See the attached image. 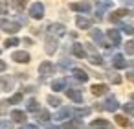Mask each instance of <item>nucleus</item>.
<instances>
[{
    "instance_id": "obj_40",
    "label": "nucleus",
    "mask_w": 134,
    "mask_h": 129,
    "mask_svg": "<svg viewBox=\"0 0 134 129\" xmlns=\"http://www.w3.org/2000/svg\"><path fill=\"white\" fill-rule=\"evenodd\" d=\"M6 68H8V66H6V63H4V61H2V59H0V72H4V70H6Z\"/></svg>"
},
{
    "instance_id": "obj_1",
    "label": "nucleus",
    "mask_w": 134,
    "mask_h": 129,
    "mask_svg": "<svg viewBox=\"0 0 134 129\" xmlns=\"http://www.w3.org/2000/svg\"><path fill=\"white\" fill-rule=\"evenodd\" d=\"M0 30L6 32V33H17V32L20 30V24L15 22V20H8V19H4V20H0Z\"/></svg>"
},
{
    "instance_id": "obj_28",
    "label": "nucleus",
    "mask_w": 134,
    "mask_h": 129,
    "mask_svg": "<svg viewBox=\"0 0 134 129\" xmlns=\"http://www.w3.org/2000/svg\"><path fill=\"white\" fill-rule=\"evenodd\" d=\"M116 122L121 125V127H127L130 122H129V118H125V116H121V114H116Z\"/></svg>"
},
{
    "instance_id": "obj_6",
    "label": "nucleus",
    "mask_w": 134,
    "mask_h": 129,
    "mask_svg": "<svg viewBox=\"0 0 134 129\" xmlns=\"http://www.w3.org/2000/svg\"><path fill=\"white\" fill-rule=\"evenodd\" d=\"M90 8H92V6H90L88 2H74V4H70V9L79 11V13H88Z\"/></svg>"
},
{
    "instance_id": "obj_37",
    "label": "nucleus",
    "mask_w": 134,
    "mask_h": 129,
    "mask_svg": "<svg viewBox=\"0 0 134 129\" xmlns=\"http://www.w3.org/2000/svg\"><path fill=\"white\" fill-rule=\"evenodd\" d=\"M20 100H22V94L19 92V94H13V96L9 98V103H19Z\"/></svg>"
},
{
    "instance_id": "obj_12",
    "label": "nucleus",
    "mask_w": 134,
    "mask_h": 129,
    "mask_svg": "<svg viewBox=\"0 0 134 129\" xmlns=\"http://www.w3.org/2000/svg\"><path fill=\"white\" fill-rule=\"evenodd\" d=\"M90 127H92V129H114L112 123H108L107 120H94V122L90 123Z\"/></svg>"
},
{
    "instance_id": "obj_26",
    "label": "nucleus",
    "mask_w": 134,
    "mask_h": 129,
    "mask_svg": "<svg viewBox=\"0 0 134 129\" xmlns=\"http://www.w3.org/2000/svg\"><path fill=\"white\" fill-rule=\"evenodd\" d=\"M50 112L48 111H39V114H37V120L39 122H50Z\"/></svg>"
},
{
    "instance_id": "obj_33",
    "label": "nucleus",
    "mask_w": 134,
    "mask_h": 129,
    "mask_svg": "<svg viewBox=\"0 0 134 129\" xmlns=\"http://www.w3.org/2000/svg\"><path fill=\"white\" fill-rule=\"evenodd\" d=\"M123 109H125V112H127V114L134 116V103H132V101H130V103H125V105H123Z\"/></svg>"
},
{
    "instance_id": "obj_31",
    "label": "nucleus",
    "mask_w": 134,
    "mask_h": 129,
    "mask_svg": "<svg viewBox=\"0 0 134 129\" xmlns=\"http://www.w3.org/2000/svg\"><path fill=\"white\" fill-rule=\"evenodd\" d=\"M108 79H110L112 83H116V85H118V83H121V78H119L116 72H108Z\"/></svg>"
},
{
    "instance_id": "obj_39",
    "label": "nucleus",
    "mask_w": 134,
    "mask_h": 129,
    "mask_svg": "<svg viewBox=\"0 0 134 129\" xmlns=\"http://www.w3.org/2000/svg\"><path fill=\"white\" fill-rule=\"evenodd\" d=\"M8 103H9V101H0V112H4V109H6Z\"/></svg>"
},
{
    "instance_id": "obj_18",
    "label": "nucleus",
    "mask_w": 134,
    "mask_h": 129,
    "mask_svg": "<svg viewBox=\"0 0 134 129\" xmlns=\"http://www.w3.org/2000/svg\"><path fill=\"white\" fill-rule=\"evenodd\" d=\"M127 15H130V11H129V9H116V11L110 15V20H112V22H116V20H119V19L127 17Z\"/></svg>"
},
{
    "instance_id": "obj_5",
    "label": "nucleus",
    "mask_w": 134,
    "mask_h": 129,
    "mask_svg": "<svg viewBox=\"0 0 134 129\" xmlns=\"http://www.w3.org/2000/svg\"><path fill=\"white\" fill-rule=\"evenodd\" d=\"M48 32H50L52 35H57V37H63V35L66 33V28H64L63 24H57V22H53V24H50V26H48Z\"/></svg>"
},
{
    "instance_id": "obj_30",
    "label": "nucleus",
    "mask_w": 134,
    "mask_h": 129,
    "mask_svg": "<svg viewBox=\"0 0 134 129\" xmlns=\"http://www.w3.org/2000/svg\"><path fill=\"white\" fill-rule=\"evenodd\" d=\"M64 127H66V129H79V127H81V122H79V120H72V122H68Z\"/></svg>"
},
{
    "instance_id": "obj_22",
    "label": "nucleus",
    "mask_w": 134,
    "mask_h": 129,
    "mask_svg": "<svg viewBox=\"0 0 134 129\" xmlns=\"http://www.w3.org/2000/svg\"><path fill=\"white\" fill-rule=\"evenodd\" d=\"M66 87V79H55L53 83H52V89L55 90V92H59V90H63Z\"/></svg>"
},
{
    "instance_id": "obj_36",
    "label": "nucleus",
    "mask_w": 134,
    "mask_h": 129,
    "mask_svg": "<svg viewBox=\"0 0 134 129\" xmlns=\"http://www.w3.org/2000/svg\"><path fill=\"white\" fill-rule=\"evenodd\" d=\"M90 63L92 65H103V59H101V55H90Z\"/></svg>"
},
{
    "instance_id": "obj_27",
    "label": "nucleus",
    "mask_w": 134,
    "mask_h": 129,
    "mask_svg": "<svg viewBox=\"0 0 134 129\" xmlns=\"http://www.w3.org/2000/svg\"><path fill=\"white\" fill-rule=\"evenodd\" d=\"M46 101H48L52 107H59V105H61V100H59L57 96H48V98H46Z\"/></svg>"
},
{
    "instance_id": "obj_11",
    "label": "nucleus",
    "mask_w": 134,
    "mask_h": 129,
    "mask_svg": "<svg viewBox=\"0 0 134 129\" xmlns=\"http://www.w3.org/2000/svg\"><path fill=\"white\" fill-rule=\"evenodd\" d=\"M72 114H74V109H70V107H63V109L55 114V120H68Z\"/></svg>"
},
{
    "instance_id": "obj_32",
    "label": "nucleus",
    "mask_w": 134,
    "mask_h": 129,
    "mask_svg": "<svg viewBox=\"0 0 134 129\" xmlns=\"http://www.w3.org/2000/svg\"><path fill=\"white\" fill-rule=\"evenodd\" d=\"M125 54H129V55L134 54V41H129V43L125 44Z\"/></svg>"
},
{
    "instance_id": "obj_8",
    "label": "nucleus",
    "mask_w": 134,
    "mask_h": 129,
    "mask_svg": "<svg viewBox=\"0 0 134 129\" xmlns=\"http://www.w3.org/2000/svg\"><path fill=\"white\" fill-rule=\"evenodd\" d=\"M72 54H74L75 57H79V59H85V57H86V50H85V46H83L81 43L72 44Z\"/></svg>"
},
{
    "instance_id": "obj_38",
    "label": "nucleus",
    "mask_w": 134,
    "mask_h": 129,
    "mask_svg": "<svg viewBox=\"0 0 134 129\" xmlns=\"http://www.w3.org/2000/svg\"><path fill=\"white\" fill-rule=\"evenodd\" d=\"M123 32L129 33V35H132V33H134V26H129V24H127V26H123Z\"/></svg>"
},
{
    "instance_id": "obj_3",
    "label": "nucleus",
    "mask_w": 134,
    "mask_h": 129,
    "mask_svg": "<svg viewBox=\"0 0 134 129\" xmlns=\"http://www.w3.org/2000/svg\"><path fill=\"white\" fill-rule=\"evenodd\" d=\"M55 72V66H53V63H50V61H42L41 65H39V74L41 76H50V74H53Z\"/></svg>"
},
{
    "instance_id": "obj_42",
    "label": "nucleus",
    "mask_w": 134,
    "mask_h": 129,
    "mask_svg": "<svg viewBox=\"0 0 134 129\" xmlns=\"http://www.w3.org/2000/svg\"><path fill=\"white\" fill-rule=\"evenodd\" d=\"M48 129H59V127H48Z\"/></svg>"
},
{
    "instance_id": "obj_24",
    "label": "nucleus",
    "mask_w": 134,
    "mask_h": 129,
    "mask_svg": "<svg viewBox=\"0 0 134 129\" xmlns=\"http://www.w3.org/2000/svg\"><path fill=\"white\" fill-rule=\"evenodd\" d=\"M110 6H112V2H103V4H99V6H97V13H96V15H97V19H101L103 11H105V9H108Z\"/></svg>"
},
{
    "instance_id": "obj_15",
    "label": "nucleus",
    "mask_w": 134,
    "mask_h": 129,
    "mask_svg": "<svg viewBox=\"0 0 134 129\" xmlns=\"http://www.w3.org/2000/svg\"><path fill=\"white\" fill-rule=\"evenodd\" d=\"M75 24H77V28H79V30H88V28L92 26V22H90L88 19L81 17V15H77V19H75Z\"/></svg>"
},
{
    "instance_id": "obj_29",
    "label": "nucleus",
    "mask_w": 134,
    "mask_h": 129,
    "mask_svg": "<svg viewBox=\"0 0 134 129\" xmlns=\"http://www.w3.org/2000/svg\"><path fill=\"white\" fill-rule=\"evenodd\" d=\"M74 112H75L77 116H88V114H90V109H88V107H81V109H75Z\"/></svg>"
},
{
    "instance_id": "obj_13",
    "label": "nucleus",
    "mask_w": 134,
    "mask_h": 129,
    "mask_svg": "<svg viewBox=\"0 0 134 129\" xmlns=\"http://www.w3.org/2000/svg\"><path fill=\"white\" fill-rule=\"evenodd\" d=\"M72 76H74L77 81H83V83L88 81V74H86L83 68H74V70H72Z\"/></svg>"
},
{
    "instance_id": "obj_4",
    "label": "nucleus",
    "mask_w": 134,
    "mask_h": 129,
    "mask_svg": "<svg viewBox=\"0 0 134 129\" xmlns=\"http://www.w3.org/2000/svg\"><path fill=\"white\" fill-rule=\"evenodd\" d=\"M44 50H46V54L53 55V54L57 52V39L52 37V35H48V37H46V46H44Z\"/></svg>"
},
{
    "instance_id": "obj_14",
    "label": "nucleus",
    "mask_w": 134,
    "mask_h": 129,
    "mask_svg": "<svg viewBox=\"0 0 134 129\" xmlns=\"http://www.w3.org/2000/svg\"><path fill=\"white\" fill-rule=\"evenodd\" d=\"M107 92H108V87H107V85H103V83L92 85V94H94V96H101V94H107Z\"/></svg>"
},
{
    "instance_id": "obj_41",
    "label": "nucleus",
    "mask_w": 134,
    "mask_h": 129,
    "mask_svg": "<svg viewBox=\"0 0 134 129\" xmlns=\"http://www.w3.org/2000/svg\"><path fill=\"white\" fill-rule=\"evenodd\" d=\"M20 129H39L37 125H24V127H20Z\"/></svg>"
},
{
    "instance_id": "obj_7",
    "label": "nucleus",
    "mask_w": 134,
    "mask_h": 129,
    "mask_svg": "<svg viewBox=\"0 0 134 129\" xmlns=\"http://www.w3.org/2000/svg\"><path fill=\"white\" fill-rule=\"evenodd\" d=\"M66 96H68L72 101H75V103H83V94H81L79 89H68V90H66Z\"/></svg>"
},
{
    "instance_id": "obj_35",
    "label": "nucleus",
    "mask_w": 134,
    "mask_h": 129,
    "mask_svg": "<svg viewBox=\"0 0 134 129\" xmlns=\"http://www.w3.org/2000/svg\"><path fill=\"white\" fill-rule=\"evenodd\" d=\"M19 43H20V41H19L17 37H11V39H8V41H6V46H8V48H13V46H17Z\"/></svg>"
},
{
    "instance_id": "obj_20",
    "label": "nucleus",
    "mask_w": 134,
    "mask_h": 129,
    "mask_svg": "<svg viewBox=\"0 0 134 129\" xmlns=\"http://www.w3.org/2000/svg\"><path fill=\"white\" fill-rule=\"evenodd\" d=\"M0 85H2V90H11V89H13V78L2 76V79H0Z\"/></svg>"
},
{
    "instance_id": "obj_21",
    "label": "nucleus",
    "mask_w": 134,
    "mask_h": 129,
    "mask_svg": "<svg viewBox=\"0 0 134 129\" xmlns=\"http://www.w3.org/2000/svg\"><path fill=\"white\" fill-rule=\"evenodd\" d=\"M11 6H13L17 11H22V9L28 6V0H11Z\"/></svg>"
},
{
    "instance_id": "obj_19",
    "label": "nucleus",
    "mask_w": 134,
    "mask_h": 129,
    "mask_svg": "<svg viewBox=\"0 0 134 129\" xmlns=\"http://www.w3.org/2000/svg\"><path fill=\"white\" fill-rule=\"evenodd\" d=\"M112 65H114V68H127V61H125V57L123 55H114V59H112Z\"/></svg>"
},
{
    "instance_id": "obj_9",
    "label": "nucleus",
    "mask_w": 134,
    "mask_h": 129,
    "mask_svg": "<svg viewBox=\"0 0 134 129\" xmlns=\"http://www.w3.org/2000/svg\"><path fill=\"white\" fill-rule=\"evenodd\" d=\"M118 107H119V103H118V100H116L114 96H108L107 101H105V105H103V109H107V111H110V112L118 111Z\"/></svg>"
},
{
    "instance_id": "obj_23",
    "label": "nucleus",
    "mask_w": 134,
    "mask_h": 129,
    "mask_svg": "<svg viewBox=\"0 0 134 129\" xmlns=\"http://www.w3.org/2000/svg\"><path fill=\"white\" fill-rule=\"evenodd\" d=\"M11 118H13V122H24L26 120V112L24 111H13Z\"/></svg>"
},
{
    "instance_id": "obj_16",
    "label": "nucleus",
    "mask_w": 134,
    "mask_h": 129,
    "mask_svg": "<svg viewBox=\"0 0 134 129\" xmlns=\"http://www.w3.org/2000/svg\"><path fill=\"white\" fill-rule=\"evenodd\" d=\"M90 35H92V39H94L96 43H99V44H103V46H108V44L105 43V37H103L101 30H90Z\"/></svg>"
},
{
    "instance_id": "obj_17",
    "label": "nucleus",
    "mask_w": 134,
    "mask_h": 129,
    "mask_svg": "<svg viewBox=\"0 0 134 129\" xmlns=\"http://www.w3.org/2000/svg\"><path fill=\"white\" fill-rule=\"evenodd\" d=\"M107 35H108V39H110V43H112V44H116V46H118V44L121 43V35H119V32H118V30H108V32H107Z\"/></svg>"
},
{
    "instance_id": "obj_25",
    "label": "nucleus",
    "mask_w": 134,
    "mask_h": 129,
    "mask_svg": "<svg viewBox=\"0 0 134 129\" xmlns=\"http://www.w3.org/2000/svg\"><path fill=\"white\" fill-rule=\"evenodd\" d=\"M26 105H28V111L30 112H39V101L37 100H30Z\"/></svg>"
},
{
    "instance_id": "obj_2",
    "label": "nucleus",
    "mask_w": 134,
    "mask_h": 129,
    "mask_svg": "<svg viewBox=\"0 0 134 129\" xmlns=\"http://www.w3.org/2000/svg\"><path fill=\"white\" fill-rule=\"evenodd\" d=\"M30 15H31V19H42L44 17V6H42V2H33L31 8H30Z\"/></svg>"
},
{
    "instance_id": "obj_34",
    "label": "nucleus",
    "mask_w": 134,
    "mask_h": 129,
    "mask_svg": "<svg viewBox=\"0 0 134 129\" xmlns=\"http://www.w3.org/2000/svg\"><path fill=\"white\" fill-rule=\"evenodd\" d=\"M9 8V0H0V13H8Z\"/></svg>"
},
{
    "instance_id": "obj_10",
    "label": "nucleus",
    "mask_w": 134,
    "mask_h": 129,
    "mask_svg": "<svg viewBox=\"0 0 134 129\" xmlns=\"http://www.w3.org/2000/svg\"><path fill=\"white\" fill-rule=\"evenodd\" d=\"M11 59L13 61H17V63H30V54L28 52H15L13 55H11Z\"/></svg>"
}]
</instances>
